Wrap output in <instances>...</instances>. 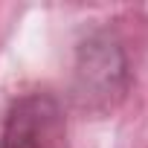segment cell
<instances>
[{"label":"cell","instance_id":"1","mask_svg":"<svg viewBox=\"0 0 148 148\" xmlns=\"http://www.w3.org/2000/svg\"><path fill=\"white\" fill-rule=\"evenodd\" d=\"M128 87V61L116 41L93 35L79 47L76 61V93L84 108H108L122 99Z\"/></svg>","mask_w":148,"mask_h":148},{"label":"cell","instance_id":"2","mask_svg":"<svg viewBox=\"0 0 148 148\" xmlns=\"http://www.w3.org/2000/svg\"><path fill=\"white\" fill-rule=\"evenodd\" d=\"M0 148H67V122L55 96L26 93L12 102Z\"/></svg>","mask_w":148,"mask_h":148}]
</instances>
